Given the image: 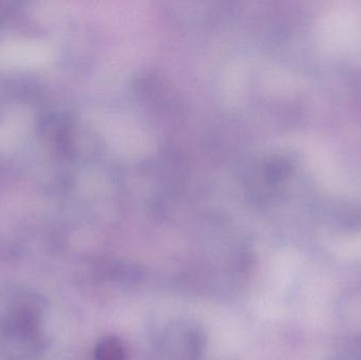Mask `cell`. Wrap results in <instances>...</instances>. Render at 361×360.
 <instances>
[{
    "instance_id": "cell-1",
    "label": "cell",
    "mask_w": 361,
    "mask_h": 360,
    "mask_svg": "<svg viewBox=\"0 0 361 360\" xmlns=\"http://www.w3.org/2000/svg\"><path fill=\"white\" fill-rule=\"evenodd\" d=\"M11 309L0 325L2 334L4 337L8 336V342L34 352L40 342V308L37 302L32 298H17Z\"/></svg>"
},
{
    "instance_id": "cell-2",
    "label": "cell",
    "mask_w": 361,
    "mask_h": 360,
    "mask_svg": "<svg viewBox=\"0 0 361 360\" xmlns=\"http://www.w3.org/2000/svg\"><path fill=\"white\" fill-rule=\"evenodd\" d=\"M95 357L97 360H125V351L120 342L111 338L99 345Z\"/></svg>"
}]
</instances>
